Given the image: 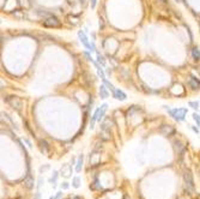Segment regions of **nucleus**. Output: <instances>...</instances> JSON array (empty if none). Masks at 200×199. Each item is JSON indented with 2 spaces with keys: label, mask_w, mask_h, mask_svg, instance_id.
<instances>
[{
  "label": "nucleus",
  "mask_w": 200,
  "mask_h": 199,
  "mask_svg": "<svg viewBox=\"0 0 200 199\" xmlns=\"http://www.w3.org/2000/svg\"><path fill=\"white\" fill-rule=\"evenodd\" d=\"M58 175H59V173L58 172H54L53 173V176L49 179V182L53 185V187H55V182H56V179H58Z\"/></svg>",
  "instance_id": "bb28decb"
},
{
  "label": "nucleus",
  "mask_w": 200,
  "mask_h": 199,
  "mask_svg": "<svg viewBox=\"0 0 200 199\" xmlns=\"http://www.w3.org/2000/svg\"><path fill=\"white\" fill-rule=\"evenodd\" d=\"M49 199H55V198H54V197H50V198H49Z\"/></svg>",
  "instance_id": "c03bdc74"
},
{
  "label": "nucleus",
  "mask_w": 200,
  "mask_h": 199,
  "mask_svg": "<svg viewBox=\"0 0 200 199\" xmlns=\"http://www.w3.org/2000/svg\"><path fill=\"white\" fill-rule=\"evenodd\" d=\"M96 5H97V0H90V6L92 10L96 8Z\"/></svg>",
  "instance_id": "7c9ffc66"
},
{
  "label": "nucleus",
  "mask_w": 200,
  "mask_h": 199,
  "mask_svg": "<svg viewBox=\"0 0 200 199\" xmlns=\"http://www.w3.org/2000/svg\"><path fill=\"white\" fill-rule=\"evenodd\" d=\"M183 180H185V186L186 190L189 194L194 193V179H193V174L191 172V169H186L183 173Z\"/></svg>",
  "instance_id": "f257e3e1"
},
{
  "label": "nucleus",
  "mask_w": 200,
  "mask_h": 199,
  "mask_svg": "<svg viewBox=\"0 0 200 199\" xmlns=\"http://www.w3.org/2000/svg\"><path fill=\"white\" fill-rule=\"evenodd\" d=\"M96 70H97V75H98V77H100L101 79H104V78H105V72H104L103 66L98 65V66L96 67Z\"/></svg>",
  "instance_id": "4be33fe9"
},
{
  "label": "nucleus",
  "mask_w": 200,
  "mask_h": 199,
  "mask_svg": "<svg viewBox=\"0 0 200 199\" xmlns=\"http://www.w3.org/2000/svg\"><path fill=\"white\" fill-rule=\"evenodd\" d=\"M5 101L13 108V109H16V110H20V107H22V102H20V100L18 99V97H16V96H7Z\"/></svg>",
  "instance_id": "423d86ee"
},
{
  "label": "nucleus",
  "mask_w": 200,
  "mask_h": 199,
  "mask_svg": "<svg viewBox=\"0 0 200 199\" xmlns=\"http://www.w3.org/2000/svg\"><path fill=\"white\" fill-rule=\"evenodd\" d=\"M188 106H189L192 109L198 110V109H199V101H189V102H188Z\"/></svg>",
  "instance_id": "393cba45"
},
{
  "label": "nucleus",
  "mask_w": 200,
  "mask_h": 199,
  "mask_svg": "<svg viewBox=\"0 0 200 199\" xmlns=\"http://www.w3.org/2000/svg\"><path fill=\"white\" fill-rule=\"evenodd\" d=\"M98 94H100L101 99H103V100L108 99V96H109V93H108V88H107L104 84L100 87V89H98Z\"/></svg>",
  "instance_id": "2eb2a0df"
},
{
  "label": "nucleus",
  "mask_w": 200,
  "mask_h": 199,
  "mask_svg": "<svg viewBox=\"0 0 200 199\" xmlns=\"http://www.w3.org/2000/svg\"><path fill=\"white\" fill-rule=\"evenodd\" d=\"M107 73H108V75H111V70H110V69H108V70H107Z\"/></svg>",
  "instance_id": "58836bf2"
},
{
  "label": "nucleus",
  "mask_w": 200,
  "mask_h": 199,
  "mask_svg": "<svg viewBox=\"0 0 200 199\" xmlns=\"http://www.w3.org/2000/svg\"><path fill=\"white\" fill-rule=\"evenodd\" d=\"M38 148H40L41 152L44 154V155H47V154L49 152V150H50V146H49L48 142L44 140V139H40V140H38Z\"/></svg>",
  "instance_id": "9d476101"
},
{
  "label": "nucleus",
  "mask_w": 200,
  "mask_h": 199,
  "mask_svg": "<svg viewBox=\"0 0 200 199\" xmlns=\"http://www.w3.org/2000/svg\"><path fill=\"white\" fill-rule=\"evenodd\" d=\"M36 13H37V16H40L41 18H48L49 16H52V13H49V12H46V11H42V10H37L36 11Z\"/></svg>",
  "instance_id": "5701e85b"
},
{
  "label": "nucleus",
  "mask_w": 200,
  "mask_h": 199,
  "mask_svg": "<svg viewBox=\"0 0 200 199\" xmlns=\"http://www.w3.org/2000/svg\"><path fill=\"white\" fill-rule=\"evenodd\" d=\"M24 142H25V143H26V144L29 145V148H31V144H30V142H29L28 139H24Z\"/></svg>",
  "instance_id": "e433bc0d"
},
{
  "label": "nucleus",
  "mask_w": 200,
  "mask_h": 199,
  "mask_svg": "<svg viewBox=\"0 0 200 199\" xmlns=\"http://www.w3.org/2000/svg\"><path fill=\"white\" fill-rule=\"evenodd\" d=\"M107 109H108V103H103L101 107H98V108L95 110V113H94V115H92L91 124H90V128H91V130L94 128V125H95L96 121H101V120L104 118Z\"/></svg>",
  "instance_id": "7ed1b4c3"
},
{
  "label": "nucleus",
  "mask_w": 200,
  "mask_h": 199,
  "mask_svg": "<svg viewBox=\"0 0 200 199\" xmlns=\"http://www.w3.org/2000/svg\"><path fill=\"white\" fill-rule=\"evenodd\" d=\"M102 82H103V84H104V85H105V87H107V88H108V90H110V91H111V93H114V91H115V90H116V89H115V87H114V85H113V83H110V82H109V81H108V79H107V78H104V79H102Z\"/></svg>",
  "instance_id": "aec40b11"
},
{
  "label": "nucleus",
  "mask_w": 200,
  "mask_h": 199,
  "mask_svg": "<svg viewBox=\"0 0 200 199\" xmlns=\"http://www.w3.org/2000/svg\"><path fill=\"white\" fill-rule=\"evenodd\" d=\"M90 53H91V52H89V51H85V52H84V55H85V58H86V59H88V60H89V61H91V63H94V61H95V60H94V59H92V57H91V54H90Z\"/></svg>",
  "instance_id": "c85d7f7f"
},
{
  "label": "nucleus",
  "mask_w": 200,
  "mask_h": 199,
  "mask_svg": "<svg viewBox=\"0 0 200 199\" xmlns=\"http://www.w3.org/2000/svg\"><path fill=\"white\" fill-rule=\"evenodd\" d=\"M67 20L72 25H77L79 23V16H77V14H68L67 16Z\"/></svg>",
  "instance_id": "f3484780"
},
{
  "label": "nucleus",
  "mask_w": 200,
  "mask_h": 199,
  "mask_svg": "<svg viewBox=\"0 0 200 199\" xmlns=\"http://www.w3.org/2000/svg\"><path fill=\"white\" fill-rule=\"evenodd\" d=\"M41 24H42L43 26H46V28H60V26H61L60 19H59L56 16H54V14L49 16L48 18H44Z\"/></svg>",
  "instance_id": "20e7f679"
},
{
  "label": "nucleus",
  "mask_w": 200,
  "mask_h": 199,
  "mask_svg": "<svg viewBox=\"0 0 200 199\" xmlns=\"http://www.w3.org/2000/svg\"><path fill=\"white\" fill-rule=\"evenodd\" d=\"M96 54H97V63L100 64L101 66L105 67V65H107V60H105V58H104V57H103V55L101 54L98 51L96 52Z\"/></svg>",
  "instance_id": "6ab92c4d"
},
{
  "label": "nucleus",
  "mask_w": 200,
  "mask_h": 199,
  "mask_svg": "<svg viewBox=\"0 0 200 199\" xmlns=\"http://www.w3.org/2000/svg\"><path fill=\"white\" fill-rule=\"evenodd\" d=\"M175 1H176V2H180V1H181V0H175Z\"/></svg>",
  "instance_id": "37998d69"
},
{
  "label": "nucleus",
  "mask_w": 200,
  "mask_h": 199,
  "mask_svg": "<svg viewBox=\"0 0 200 199\" xmlns=\"http://www.w3.org/2000/svg\"><path fill=\"white\" fill-rule=\"evenodd\" d=\"M161 1H162V2H164V4H167V2H168V0H161Z\"/></svg>",
  "instance_id": "a19ab883"
},
{
  "label": "nucleus",
  "mask_w": 200,
  "mask_h": 199,
  "mask_svg": "<svg viewBox=\"0 0 200 199\" xmlns=\"http://www.w3.org/2000/svg\"><path fill=\"white\" fill-rule=\"evenodd\" d=\"M169 115L176 120V121H183L186 119V115L188 113L187 108H174V109H168Z\"/></svg>",
  "instance_id": "f03ea898"
},
{
  "label": "nucleus",
  "mask_w": 200,
  "mask_h": 199,
  "mask_svg": "<svg viewBox=\"0 0 200 199\" xmlns=\"http://www.w3.org/2000/svg\"><path fill=\"white\" fill-rule=\"evenodd\" d=\"M11 14L14 18H17V19H24V18H26V13L23 10H13V11H11Z\"/></svg>",
  "instance_id": "4468645a"
},
{
  "label": "nucleus",
  "mask_w": 200,
  "mask_h": 199,
  "mask_svg": "<svg viewBox=\"0 0 200 199\" xmlns=\"http://www.w3.org/2000/svg\"><path fill=\"white\" fill-rule=\"evenodd\" d=\"M89 52H97V49H96V44H95V42L92 41L91 43H90V49H89Z\"/></svg>",
  "instance_id": "c756f323"
},
{
  "label": "nucleus",
  "mask_w": 200,
  "mask_h": 199,
  "mask_svg": "<svg viewBox=\"0 0 200 199\" xmlns=\"http://www.w3.org/2000/svg\"><path fill=\"white\" fill-rule=\"evenodd\" d=\"M113 96L117 100V101H126V99H127V95H126L122 90H120V89H116V90L113 93Z\"/></svg>",
  "instance_id": "ddd939ff"
},
{
  "label": "nucleus",
  "mask_w": 200,
  "mask_h": 199,
  "mask_svg": "<svg viewBox=\"0 0 200 199\" xmlns=\"http://www.w3.org/2000/svg\"><path fill=\"white\" fill-rule=\"evenodd\" d=\"M72 186L74 188H79L80 187V178L79 176H74L72 180Z\"/></svg>",
  "instance_id": "b1692460"
},
{
  "label": "nucleus",
  "mask_w": 200,
  "mask_h": 199,
  "mask_svg": "<svg viewBox=\"0 0 200 199\" xmlns=\"http://www.w3.org/2000/svg\"><path fill=\"white\" fill-rule=\"evenodd\" d=\"M187 31H188V34H189V41H191V42H193V34H192V31H191L189 26H187Z\"/></svg>",
  "instance_id": "473e14b6"
},
{
  "label": "nucleus",
  "mask_w": 200,
  "mask_h": 199,
  "mask_svg": "<svg viewBox=\"0 0 200 199\" xmlns=\"http://www.w3.org/2000/svg\"><path fill=\"white\" fill-rule=\"evenodd\" d=\"M159 132H161L163 136L169 137V136H173V134L175 133V128H174V126H171V125H163V126H161Z\"/></svg>",
  "instance_id": "1a4fd4ad"
},
{
  "label": "nucleus",
  "mask_w": 200,
  "mask_h": 199,
  "mask_svg": "<svg viewBox=\"0 0 200 199\" xmlns=\"http://www.w3.org/2000/svg\"><path fill=\"white\" fill-rule=\"evenodd\" d=\"M83 162H84V155L80 154V155L78 156V161H77V163H76V172H77V173H79V172L82 170V168H83Z\"/></svg>",
  "instance_id": "dca6fc26"
},
{
  "label": "nucleus",
  "mask_w": 200,
  "mask_h": 199,
  "mask_svg": "<svg viewBox=\"0 0 200 199\" xmlns=\"http://www.w3.org/2000/svg\"><path fill=\"white\" fill-rule=\"evenodd\" d=\"M192 118H193V120L197 122V126H198V127H200V115H199V114H197V113H193Z\"/></svg>",
  "instance_id": "cd10ccee"
},
{
  "label": "nucleus",
  "mask_w": 200,
  "mask_h": 199,
  "mask_svg": "<svg viewBox=\"0 0 200 199\" xmlns=\"http://www.w3.org/2000/svg\"><path fill=\"white\" fill-rule=\"evenodd\" d=\"M35 199H40V193H38V192L35 194Z\"/></svg>",
  "instance_id": "4c0bfd02"
},
{
  "label": "nucleus",
  "mask_w": 200,
  "mask_h": 199,
  "mask_svg": "<svg viewBox=\"0 0 200 199\" xmlns=\"http://www.w3.org/2000/svg\"><path fill=\"white\" fill-rule=\"evenodd\" d=\"M175 149H176L177 154H182V151L185 150V146L182 145V143H181L180 140H176V142H175Z\"/></svg>",
  "instance_id": "412c9836"
},
{
  "label": "nucleus",
  "mask_w": 200,
  "mask_h": 199,
  "mask_svg": "<svg viewBox=\"0 0 200 199\" xmlns=\"http://www.w3.org/2000/svg\"><path fill=\"white\" fill-rule=\"evenodd\" d=\"M61 196H62V192H58V194H56V196H55L54 198H55V199H59L60 197H61Z\"/></svg>",
  "instance_id": "c9c22d12"
},
{
  "label": "nucleus",
  "mask_w": 200,
  "mask_h": 199,
  "mask_svg": "<svg viewBox=\"0 0 200 199\" xmlns=\"http://www.w3.org/2000/svg\"><path fill=\"white\" fill-rule=\"evenodd\" d=\"M188 85L192 88V90H199L200 81L198 78H195L194 76H191V78H189V81H188Z\"/></svg>",
  "instance_id": "9b49d317"
},
{
  "label": "nucleus",
  "mask_w": 200,
  "mask_h": 199,
  "mask_svg": "<svg viewBox=\"0 0 200 199\" xmlns=\"http://www.w3.org/2000/svg\"><path fill=\"white\" fill-rule=\"evenodd\" d=\"M61 174L65 178H70L72 174V166L71 164H64L61 168Z\"/></svg>",
  "instance_id": "f8f14e48"
},
{
  "label": "nucleus",
  "mask_w": 200,
  "mask_h": 199,
  "mask_svg": "<svg viewBox=\"0 0 200 199\" xmlns=\"http://www.w3.org/2000/svg\"><path fill=\"white\" fill-rule=\"evenodd\" d=\"M77 35H78V38H79V41L83 43V46L89 51L90 49V41H89V37L86 36V32L85 31H83V30H78V32H77Z\"/></svg>",
  "instance_id": "0eeeda50"
},
{
  "label": "nucleus",
  "mask_w": 200,
  "mask_h": 199,
  "mask_svg": "<svg viewBox=\"0 0 200 199\" xmlns=\"http://www.w3.org/2000/svg\"><path fill=\"white\" fill-rule=\"evenodd\" d=\"M191 128L197 133V134H199V127H195V126H191Z\"/></svg>",
  "instance_id": "72a5a7b5"
},
{
  "label": "nucleus",
  "mask_w": 200,
  "mask_h": 199,
  "mask_svg": "<svg viewBox=\"0 0 200 199\" xmlns=\"http://www.w3.org/2000/svg\"><path fill=\"white\" fill-rule=\"evenodd\" d=\"M61 188H64V190H67V188H68V184H67V182H64V184L61 185Z\"/></svg>",
  "instance_id": "f704fd0d"
},
{
  "label": "nucleus",
  "mask_w": 200,
  "mask_h": 199,
  "mask_svg": "<svg viewBox=\"0 0 200 199\" xmlns=\"http://www.w3.org/2000/svg\"><path fill=\"white\" fill-rule=\"evenodd\" d=\"M100 161H101V152L98 150H94L90 156H89V163L90 166H97L100 164Z\"/></svg>",
  "instance_id": "6e6552de"
},
{
  "label": "nucleus",
  "mask_w": 200,
  "mask_h": 199,
  "mask_svg": "<svg viewBox=\"0 0 200 199\" xmlns=\"http://www.w3.org/2000/svg\"><path fill=\"white\" fill-rule=\"evenodd\" d=\"M98 26H100V30H103V28H104V22H103L102 18H100V20H98Z\"/></svg>",
  "instance_id": "2f4dec72"
},
{
  "label": "nucleus",
  "mask_w": 200,
  "mask_h": 199,
  "mask_svg": "<svg viewBox=\"0 0 200 199\" xmlns=\"http://www.w3.org/2000/svg\"><path fill=\"white\" fill-rule=\"evenodd\" d=\"M79 1H80V4H82V5H84V4H85V0H79Z\"/></svg>",
  "instance_id": "ea45409f"
},
{
  "label": "nucleus",
  "mask_w": 200,
  "mask_h": 199,
  "mask_svg": "<svg viewBox=\"0 0 200 199\" xmlns=\"http://www.w3.org/2000/svg\"><path fill=\"white\" fill-rule=\"evenodd\" d=\"M73 199H80V198H79V197H74Z\"/></svg>",
  "instance_id": "79ce46f5"
},
{
  "label": "nucleus",
  "mask_w": 200,
  "mask_h": 199,
  "mask_svg": "<svg viewBox=\"0 0 200 199\" xmlns=\"http://www.w3.org/2000/svg\"><path fill=\"white\" fill-rule=\"evenodd\" d=\"M100 136L102 138V140H110V127L105 124L102 122L101 124V130H100Z\"/></svg>",
  "instance_id": "39448f33"
},
{
  "label": "nucleus",
  "mask_w": 200,
  "mask_h": 199,
  "mask_svg": "<svg viewBox=\"0 0 200 199\" xmlns=\"http://www.w3.org/2000/svg\"><path fill=\"white\" fill-rule=\"evenodd\" d=\"M192 58L195 61H200V49L198 47H193L192 48Z\"/></svg>",
  "instance_id": "a211bd4d"
},
{
  "label": "nucleus",
  "mask_w": 200,
  "mask_h": 199,
  "mask_svg": "<svg viewBox=\"0 0 200 199\" xmlns=\"http://www.w3.org/2000/svg\"><path fill=\"white\" fill-rule=\"evenodd\" d=\"M24 185H25V187L26 188H29V190H31L32 187H34V180L32 179H30V178H28L26 180H25V182H24Z\"/></svg>",
  "instance_id": "a878e982"
}]
</instances>
